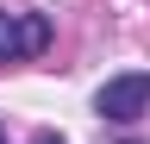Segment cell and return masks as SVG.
Returning <instances> with one entry per match:
<instances>
[{"label": "cell", "mask_w": 150, "mask_h": 144, "mask_svg": "<svg viewBox=\"0 0 150 144\" xmlns=\"http://www.w3.org/2000/svg\"><path fill=\"white\" fill-rule=\"evenodd\" d=\"M94 113L100 119H119V125H131V119H150V75H112L100 94H94Z\"/></svg>", "instance_id": "obj_1"}, {"label": "cell", "mask_w": 150, "mask_h": 144, "mask_svg": "<svg viewBox=\"0 0 150 144\" xmlns=\"http://www.w3.org/2000/svg\"><path fill=\"white\" fill-rule=\"evenodd\" d=\"M44 44H50V19L44 13H0V63L44 57Z\"/></svg>", "instance_id": "obj_2"}, {"label": "cell", "mask_w": 150, "mask_h": 144, "mask_svg": "<svg viewBox=\"0 0 150 144\" xmlns=\"http://www.w3.org/2000/svg\"><path fill=\"white\" fill-rule=\"evenodd\" d=\"M38 144H63V138H50V132H44V138H38Z\"/></svg>", "instance_id": "obj_3"}, {"label": "cell", "mask_w": 150, "mask_h": 144, "mask_svg": "<svg viewBox=\"0 0 150 144\" xmlns=\"http://www.w3.org/2000/svg\"><path fill=\"white\" fill-rule=\"evenodd\" d=\"M125 144H138V138H125Z\"/></svg>", "instance_id": "obj_4"}]
</instances>
